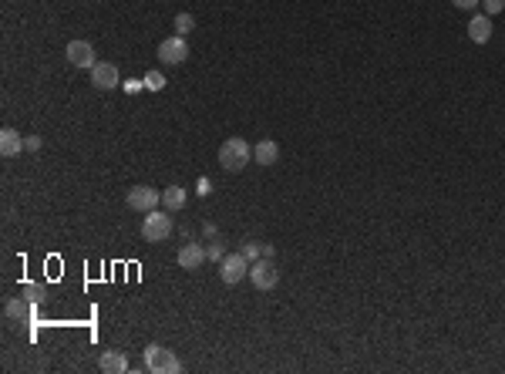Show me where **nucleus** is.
Returning a JSON list of instances; mask_svg holds the SVG:
<instances>
[{"label":"nucleus","instance_id":"412c9836","mask_svg":"<svg viewBox=\"0 0 505 374\" xmlns=\"http://www.w3.org/2000/svg\"><path fill=\"white\" fill-rule=\"evenodd\" d=\"M205 253H209V260L223 263V256H226V247H223V243H209V247H205Z\"/></svg>","mask_w":505,"mask_h":374},{"label":"nucleus","instance_id":"f257e3e1","mask_svg":"<svg viewBox=\"0 0 505 374\" xmlns=\"http://www.w3.org/2000/svg\"><path fill=\"white\" fill-rule=\"evenodd\" d=\"M250 162H252V145L246 139H226L219 145V166L226 172H243Z\"/></svg>","mask_w":505,"mask_h":374},{"label":"nucleus","instance_id":"393cba45","mask_svg":"<svg viewBox=\"0 0 505 374\" xmlns=\"http://www.w3.org/2000/svg\"><path fill=\"white\" fill-rule=\"evenodd\" d=\"M24 149L27 152H37V149H41V139H37V135H27V139H24Z\"/></svg>","mask_w":505,"mask_h":374},{"label":"nucleus","instance_id":"423d86ee","mask_svg":"<svg viewBox=\"0 0 505 374\" xmlns=\"http://www.w3.org/2000/svg\"><path fill=\"white\" fill-rule=\"evenodd\" d=\"M125 202H128V209H135V213H152V209H158L162 193H155L152 186H131Z\"/></svg>","mask_w":505,"mask_h":374},{"label":"nucleus","instance_id":"0eeeda50","mask_svg":"<svg viewBox=\"0 0 505 374\" xmlns=\"http://www.w3.org/2000/svg\"><path fill=\"white\" fill-rule=\"evenodd\" d=\"M185 57H189V44H185L182 34L165 37V41L158 44V61H162V64H182Z\"/></svg>","mask_w":505,"mask_h":374},{"label":"nucleus","instance_id":"6e6552de","mask_svg":"<svg viewBox=\"0 0 505 374\" xmlns=\"http://www.w3.org/2000/svg\"><path fill=\"white\" fill-rule=\"evenodd\" d=\"M91 84H95L98 91H111V88H118V84H122V75H118V68H115V64L98 61V64L91 68Z\"/></svg>","mask_w":505,"mask_h":374},{"label":"nucleus","instance_id":"a878e982","mask_svg":"<svg viewBox=\"0 0 505 374\" xmlns=\"http://www.w3.org/2000/svg\"><path fill=\"white\" fill-rule=\"evenodd\" d=\"M212 193V182L209 179H199V196H209Z\"/></svg>","mask_w":505,"mask_h":374},{"label":"nucleus","instance_id":"bb28decb","mask_svg":"<svg viewBox=\"0 0 505 374\" xmlns=\"http://www.w3.org/2000/svg\"><path fill=\"white\" fill-rule=\"evenodd\" d=\"M202 233H205V236H219V229H216L212 223H205V226H202Z\"/></svg>","mask_w":505,"mask_h":374},{"label":"nucleus","instance_id":"5701e85b","mask_svg":"<svg viewBox=\"0 0 505 374\" xmlns=\"http://www.w3.org/2000/svg\"><path fill=\"white\" fill-rule=\"evenodd\" d=\"M142 88H145V78H128V81H125L128 95H135V91H142Z\"/></svg>","mask_w":505,"mask_h":374},{"label":"nucleus","instance_id":"a211bd4d","mask_svg":"<svg viewBox=\"0 0 505 374\" xmlns=\"http://www.w3.org/2000/svg\"><path fill=\"white\" fill-rule=\"evenodd\" d=\"M21 294H24L30 303H41V300H44V287H41V283H24Z\"/></svg>","mask_w":505,"mask_h":374},{"label":"nucleus","instance_id":"b1692460","mask_svg":"<svg viewBox=\"0 0 505 374\" xmlns=\"http://www.w3.org/2000/svg\"><path fill=\"white\" fill-rule=\"evenodd\" d=\"M454 7H458V10H475V7H479L481 0H452Z\"/></svg>","mask_w":505,"mask_h":374},{"label":"nucleus","instance_id":"aec40b11","mask_svg":"<svg viewBox=\"0 0 505 374\" xmlns=\"http://www.w3.org/2000/svg\"><path fill=\"white\" fill-rule=\"evenodd\" d=\"M145 88H149V91H162V88H165V75L149 71V75H145Z\"/></svg>","mask_w":505,"mask_h":374},{"label":"nucleus","instance_id":"39448f33","mask_svg":"<svg viewBox=\"0 0 505 374\" xmlns=\"http://www.w3.org/2000/svg\"><path fill=\"white\" fill-rule=\"evenodd\" d=\"M219 276H223V283H229V287L243 283L250 276V260L243 253H226L223 263H219Z\"/></svg>","mask_w":505,"mask_h":374},{"label":"nucleus","instance_id":"20e7f679","mask_svg":"<svg viewBox=\"0 0 505 374\" xmlns=\"http://www.w3.org/2000/svg\"><path fill=\"white\" fill-rule=\"evenodd\" d=\"M250 280L256 290H273L279 283V270L277 263L270 260V256H259V260H252L250 263Z\"/></svg>","mask_w":505,"mask_h":374},{"label":"nucleus","instance_id":"ddd939ff","mask_svg":"<svg viewBox=\"0 0 505 374\" xmlns=\"http://www.w3.org/2000/svg\"><path fill=\"white\" fill-rule=\"evenodd\" d=\"M252 159L259 162V166H277L279 162V145L273 139H259L256 145H252Z\"/></svg>","mask_w":505,"mask_h":374},{"label":"nucleus","instance_id":"f8f14e48","mask_svg":"<svg viewBox=\"0 0 505 374\" xmlns=\"http://www.w3.org/2000/svg\"><path fill=\"white\" fill-rule=\"evenodd\" d=\"M24 149V135L17 128H0V155L10 159V155H21Z\"/></svg>","mask_w":505,"mask_h":374},{"label":"nucleus","instance_id":"dca6fc26","mask_svg":"<svg viewBox=\"0 0 505 374\" xmlns=\"http://www.w3.org/2000/svg\"><path fill=\"white\" fill-rule=\"evenodd\" d=\"M3 314H7L10 321H30V317H34V310L27 307L24 300H7V307H3Z\"/></svg>","mask_w":505,"mask_h":374},{"label":"nucleus","instance_id":"9d476101","mask_svg":"<svg viewBox=\"0 0 505 374\" xmlns=\"http://www.w3.org/2000/svg\"><path fill=\"white\" fill-rule=\"evenodd\" d=\"M176 260H178V267H182V270H199L202 263L209 260V253H205L202 243H185V247L178 249Z\"/></svg>","mask_w":505,"mask_h":374},{"label":"nucleus","instance_id":"f3484780","mask_svg":"<svg viewBox=\"0 0 505 374\" xmlns=\"http://www.w3.org/2000/svg\"><path fill=\"white\" fill-rule=\"evenodd\" d=\"M172 27H176V34H189V30H196V17L192 14H176V21H172Z\"/></svg>","mask_w":505,"mask_h":374},{"label":"nucleus","instance_id":"4468645a","mask_svg":"<svg viewBox=\"0 0 505 374\" xmlns=\"http://www.w3.org/2000/svg\"><path fill=\"white\" fill-rule=\"evenodd\" d=\"M98 368L104 374H125L128 371V357L125 354H118V350H101Z\"/></svg>","mask_w":505,"mask_h":374},{"label":"nucleus","instance_id":"2eb2a0df","mask_svg":"<svg viewBox=\"0 0 505 374\" xmlns=\"http://www.w3.org/2000/svg\"><path fill=\"white\" fill-rule=\"evenodd\" d=\"M185 202H189V193H185L182 186H169V189L162 193V206H165L169 213H178Z\"/></svg>","mask_w":505,"mask_h":374},{"label":"nucleus","instance_id":"1a4fd4ad","mask_svg":"<svg viewBox=\"0 0 505 374\" xmlns=\"http://www.w3.org/2000/svg\"><path fill=\"white\" fill-rule=\"evenodd\" d=\"M64 54H68V61H71L75 68H88V71H91V68L98 64V57H95V48H91L88 41H71Z\"/></svg>","mask_w":505,"mask_h":374},{"label":"nucleus","instance_id":"f03ea898","mask_svg":"<svg viewBox=\"0 0 505 374\" xmlns=\"http://www.w3.org/2000/svg\"><path fill=\"white\" fill-rule=\"evenodd\" d=\"M145 368L155 371V374H178L182 371V361H178L169 348H162V344H149V348H145Z\"/></svg>","mask_w":505,"mask_h":374},{"label":"nucleus","instance_id":"9b49d317","mask_svg":"<svg viewBox=\"0 0 505 374\" xmlns=\"http://www.w3.org/2000/svg\"><path fill=\"white\" fill-rule=\"evenodd\" d=\"M468 37H472L475 44H488V41H492V17H488V14H475V17L468 21Z\"/></svg>","mask_w":505,"mask_h":374},{"label":"nucleus","instance_id":"6ab92c4d","mask_svg":"<svg viewBox=\"0 0 505 374\" xmlns=\"http://www.w3.org/2000/svg\"><path fill=\"white\" fill-rule=\"evenodd\" d=\"M239 253H243V256H246V260L252 263V260H259V256H263V243H252V240H246Z\"/></svg>","mask_w":505,"mask_h":374},{"label":"nucleus","instance_id":"7ed1b4c3","mask_svg":"<svg viewBox=\"0 0 505 374\" xmlns=\"http://www.w3.org/2000/svg\"><path fill=\"white\" fill-rule=\"evenodd\" d=\"M169 236H172V216H165V213H158V209L145 213L142 240H145V243H162V240H169Z\"/></svg>","mask_w":505,"mask_h":374},{"label":"nucleus","instance_id":"4be33fe9","mask_svg":"<svg viewBox=\"0 0 505 374\" xmlns=\"http://www.w3.org/2000/svg\"><path fill=\"white\" fill-rule=\"evenodd\" d=\"M481 7H485V14L492 17V14H502L505 10V0H481Z\"/></svg>","mask_w":505,"mask_h":374}]
</instances>
